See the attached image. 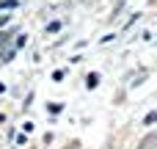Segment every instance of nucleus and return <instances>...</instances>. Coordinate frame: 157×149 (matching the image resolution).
I'll use <instances>...</instances> for the list:
<instances>
[{"instance_id": "obj_3", "label": "nucleus", "mask_w": 157, "mask_h": 149, "mask_svg": "<svg viewBox=\"0 0 157 149\" xmlns=\"http://www.w3.org/2000/svg\"><path fill=\"white\" fill-rule=\"evenodd\" d=\"M3 91H6V86H3V83H0V94H3Z\"/></svg>"}, {"instance_id": "obj_4", "label": "nucleus", "mask_w": 157, "mask_h": 149, "mask_svg": "<svg viewBox=\"0 0 157 149\" xmlns=\"http://www.w3.org/2000/svg\"><path fill=\"white\" fill-rule=\"evenodd\" d=\"M0 58H3V50H0Z\"/></svg>"}, {"instance_id": "obj_1", "label": "nucleus", "mask_w": 157, "mask_h": 149, "mask_svg": "<svg viewBox=\"0 0 157 149\" xmlns=\"http://www.w3.org/2000/svg\"><path fill=\"white\" fill-rule=\"evenodd\" d=\"M86 86H88V88H97V86H99V75H97V72H91V75L86 77Z\"/></svg>"}, {"instance_id": "obj_2", "label": "nucleus", "mask_w": 157, "mask_h": 149, "mask_svg": "<svg viewBox=\"0 0 157 149\" xmlns=\"http://www.w3.org/2000/svg\"><path fill=\"white\" fill-rule=\"evenodd\" d=\"M157 122V113L152 111V113H146V119H144V124H155Z\"/></svg>"}]
</instances>
